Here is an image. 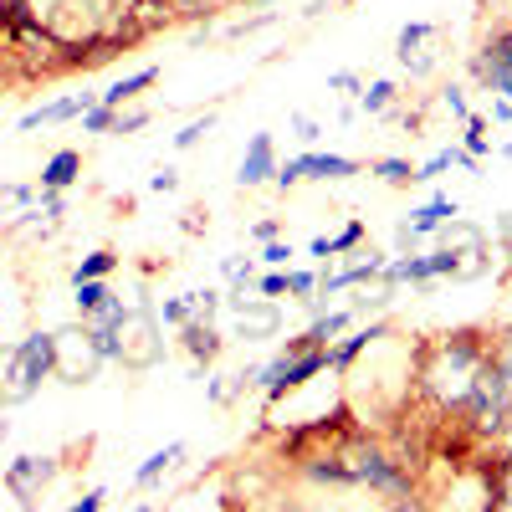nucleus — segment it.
<instances>
[{
    "label": "nucleus",
    "instance_id": "obj_33",
    "mask_svg": "<svg viewBox=\"0 0 512 512\" xmlns=\"http://www.w3.org/2000/svg\"><path fill=\"white\" fill-rule=\"evenodd\" d=\"M67 512H103V492H88V497H82V502H72Z\"/></svg>",
    "mask_w": 512,
    "mask_h": 512
},
{
    "label": "nucleus",
    "instance_id": "obj_17",
    "mask_svg": "<svg viewBox=\"0 0 512 512\" xmlns=\"http://www.w3.org/2000/svg\"><path fill=\"white\" fill-rule=\"evenodd\" d=\"M103 303H113L103 282H77V313H82V318H88V313H98Z\"/></svg>",
    "mask_w": 512,
    "mask_h": 512
},
{
    "label": "nucleus",
    "instance_id": "obj_19",
    "mask_svg": "<svg viewBox=\"0 0 512 512\" xmlns=\"http://www.w3.org/2000/svg\"><path fill=\"white\" fill-rule=\"evenodd\" d=\"M364 241V226L354 221L344 236H333V241H313V256H338V251H349V246H359Z\"/></svg>",
    "mask_w": 512,
    "mask_h": 512
},
{
    "label": "nucleus",
    "instance_id": "obj_11",
    "mask_svg": "<svg viewBox=\"0 0 512 512\" xmlns=\"http://www.w3.org/2000/svg\"><path fill=\"white\" fill-rule=\"evenodd\" d=\"M185 349H190L195 359H205V364H210V359L221 354V333L210 328L205 318H200V323H185Z\"/></svg>",
    "mask_w": 512,
    "mask_h": 512
},
{
    "label": "nucleus",
    "instance_id": "obj_2",
    "mask_svg": "<svg viewBox=\"0 0 512 512\" xmlns=\"http://www.w3.org/2000/svg\"><path fill=\"white\" fill-rule=\"evenodd\" d=\"M359 175V164L344 159V154H303V159H287L277 169V185L292 190V185H303V180H349Z\"/></svg>",
    "mask_w": 512,
    "mask_h": 512
},
{
    "label": "nucleus",
    "instance_id": "obj_24",
    "mask_svg": "<svg viewBox=\"0 0 512 512\" xmlns=\"http://www.w3.org/2000/svg\"><path fill=\"white\" fill-rule=\"evenodd\" d=\"M205 134H210V118H200V123H190V128H185V134H175V149H195V144H200Z\"/></svg>",
    "mask_w": 512,
    "mask_h": 512
},
{
    "label": "nucleus",
    "instance_id": "obj_20",
    "mask_svg": "<svg viewBox=\"0 0 512 512\" xmlns=\"http://www.w3.org/2000/svg\"><path fill=\"white\" fill-rule=\"evenodd\" d=\"M374 175H379L384 185H410V180H415V169H410L405 159H379V164H374Z\"/></svg>",
    "mask_w": 512,
    "mask_h": 512
},
{
    "label": "nucleus",
    "instance_id": "obj_4",
    "mask_svg": "<svg viewBox=\"0 0 512 512\" xmlns=\"http://www.w3.org/2000/svg\"><path fill=\"white\" fill-rule=\"evenodd\" d=\"M272 175H277L272 134H251V144H246V159H241V169H236V180L251 190V185H262V180H272Z\"/></svg>",
    "mask_w": 512,
    "mask_h": 512
},
{
    "label": "nucleus",
    "instance_id": "obj_18",
    "mask_svg": "<svg viewBox=\"0 0 512 512\" xmlns=\"http://www.w3.org/2000/svg\"><path fill=\"white\" fill-rule=\"evenodd\" d=\"M379 333H384V328H364V333H354V338H344V344H338V349H333L328 359H333V364H349L354 354H364V344H374V338H379Z\"/></svg>",
    "mask_w": 512,
    "mask_h": 512
},
{
    "label": "nucleus",
    "instance_id": "obj_38",
    "mask_svg": "<svg viewBox=\"0 0 512 512\" xmlns=\"http://www.w3.org/2000/svg\"><path fill=\"white\" fill-rule=\"evenodd\" d=\"M0 441H6V415H0Z\"/></svg>",
    "mask_w": 512,
    "mask_h": 512
},
{
    "label": "nucleus",
    "instance_id": "obj_14",
    "mask_svg": "<svg viewBox=\"0 0 512 512\" xmlns=\"http://www.w3.org/2000/svg\"><path fill=\"white\" fill-rule=\"evenodd\" d=\"M384 277L390 282H431V256H405V262L384 267Z\"/></svg>",
    "mask_w": 512,
    "mask_h": 512
},
{
    "label": "nucleus",
    "instance_id": "obj_6",
    "mask_svg": "<svg viewBox=\"0 0 512 512\" xmlns=\"http://www.w3.org/2000/svg\"><path fill=\"white\" fill-rule=\"evenodd\" d=\"M431 36H436V26H431V21H415V26H405V31H400V62H405L410 72H431V57L420 52Z\"/></svg>",
    "mask_w": 512,
    "mask_h": 512
},
{
    "label": "nucleus",
    "instance_id": "obj_32",
    "mask_svg": "<svg viewBox=\"0 0 512 512\" xmlns=\"http://www.w3.org/2000/svg\"><path fill=\"white\" fill-rule=\"evenodd\" d=\"M190 303H164V323H190Z\"/></svg>",
    "mask_w": 512,
    "mask_h": 512
},
{
    "label": "nucleus",
    "instance_id": "obj_37",
    "mask_svg": "<svg viewBox=\"0 0 512 512\" xmlns=\"http://www.w3.org/2000/svg\"><path fill=\"white\" fill-rule=\"evenodd\" d=\"M400 512H425V507H420V502H405V507H400Z\"/></svg>",
    "mask_w": 512,
    "mask_h": 512
},
{
    "label": "nucleus",
    "instance_id": "obj_35",
    "mask_svg": "<svg viewBox=\"0 0 512 512\" xmlns=\"http://www.w3.org/2000/svg\"><path fill=\"white\" fill-rule=\"evenodd\" d=\"M262 292H267V297H277V292H287V277H282V272H272V277H262Z\"/></svg>",
    "mask_w": 512,
    "mask_h": 512
},
{
    "label": "nucleus",
    "instance_id": "obj_7",
    "mask_svg": "<svg viewBox=\"0 0 512 512\" xmlns=\"http://www.w3.org/2000/svg\"><path fill=\"white\" fill-rule=\"evenodd\" d=\"M231 313L246 338H267L277 328V308H251V297H231Z\"/></svg>",
    "mask_w": 512,
    "mask_h": 512
},
{
    "label": "nucleus",
    "instance_id": "obj_29",
    "mask_svg": "<svg viewBox=\"0 0 512 512\" xmlns=\"http://www.w3.org/2000/svg\"><path fill=\"white\" fill-rule=\"evenodd\" d=\"M328 88H333V93H354V88H359V77H354V72H333V77H328Z\"/></svg>",
    "mask_w": 512,
    "mask_h": 512
},
{
    "label": "nucleus",
    "instance_id": "obj_5",
    "mask_svg": "<svg viewBox=\"0 0 512 512\" xmlns=\"http://www.w3.org/2000/svg\"><path fill=\"white\" fill-rule=\"evenodd\" d=\"M93 108V93H72V98H57V103H41L36 113L21 118V134H31V128L41 123H62V118H77V113H88Z\"/></svg>",
    "mask_w": 512,
    "mask_h": 512
},
{
    "label": "nucleus",
    "instance_id": "obj_30",
    "mask_svg": "<svg viewBox=\"0 0 512 512\" xmlns=\"http://www.w3.org/2000/svg\"><path fill=\"white\" fill-rule=\"evenodd\" d=\"M287 256H292V251H287L282 241H272V246L262 251V262H267V267H287Z\"/></svg>",
    "mask_w": 512,
    "mask_h": 512
},
{
    "label": "nucleus",
    "instance_id": "obj_25",
    "mask_svg": "<svg viewBox=\"0 0 512 512\" xmlns=\"http://www.w3.org/2000/svg\"><path fill=\"white\" fill-rule=\"evenodd\" d=\"M144 123H149V113H144V108H134V113H118V118H113V128H118V134H139Z\"/></svg>",
    "mask_w": 512,
    "mask_h": 512
},
{
    "label": "nucleus",
    "instance_id": "obj_13",
    "mask_svg": "<svg viewBox=\"0 0 512 512\" xmlns=\"http://www.w3.org/2000/svg\"><path fill=\"white\" fill-rule=\"evenodd\" d=\"M379 272H384V262H379V256H369V262H359V267H349V272L328 277V282H323V297H328V292H344V287H354V282H369V277H379Z\"/></svg>",
    "mask_w": 512,
    "mask_h": 512
},
{
    "label": "nucleus",
    "instance_id": "obj_28",
    "mask_svg": "<svg viewBox=\"0 0 512 512\" xmlns=\"http://www.w3.org/2000/svg\"><path fill=\"white\" fill-rule=\"evenodd\" d=\"M175 185H180V175H175V169H159V175L149 180V190H159V195H169Z\"/></svg>",
    "mask_w": 512,
    "mask_h": 512
},
{
    "label": "nucleus",
    "instance_id": "obj_16",
    "mask_svg": "<svg viewBox=\"0 0 512 512\" xmlns=\"http://www.w3.org/2000/svg\"><path fill=\"white\" fill-rule=\"evenodd\" d=\"M113 262H118L113 251H93L88 262H82V267L72 272V282H98V277H108V272H113Z\"/></svg>",
    "mask_w": 512,
    "mask_h": 512
},
{
    "label": "nucleus",
    "instance_id": "obj_12",
    "mask_svg": "<svg viewBox=\"0 0 512 512\" xmlns=\"http://www.w3.org/2000/svg\"><path fill=\"white\" fill-rule=\"evenodd\" d=\"M180 456H185V441H169L164 451H154V456H149V461L139 466V477H134V482H139V487H149V482H159V477L169 472V466H175V461H180Z\"/></svg>",
    "mask_w": 512,
    "mask_h": 512
},
{
    "label": "nucleus",
    "instance_id": "obj_3",
    "mask_svg": "<svg viewBox=\"0 0 512 512\" xmlns=\"http://www.w3.org/2000/svg\"><path fill=\"white\" fill-rule=\"evenodd\" d=\"M57 477V466H52V456H21V461H11V472H6V487L21 497V502H31L41 487H47Z\"/></svg>",
    "mask_w": 512,
    "mask_h": 512
},
{
    "label": "nucleus",
    "instance_id": "obj_15",
    "mask_svg": "<svg viewBox=\"0 0 512 512\" xmlns=\"http://www.w3.org/2000/svg\"><path fill=\"white\" fill-rule=\"evenodd\" d=\"M477 72H512V31L492 41V47H487V57L477 62Z\"/></svg>",
    "mask_w": 512,
    "mask_h": 512
},
{
    "label": "nucleus",
    "instance_id": "obj_31",
    "mask_svg": "<svg viewBox=\"0 0 512 512\" xmlns=\"http://www.w3.org/2000/svg\"><path fill=\"white\" fill-rule=\"evenodd\" d=\"M292 128H297V139H303V144H313V139H318V123H313V118H303V113L292 118Z\"/></svg>",
    "mask_w": 512,
    "mask_h": 512
},
{
    "label": "nucleus",
    "instance_id": "obj_21",
    "mask_svg": "<svg viewBox=\"0 0 512 512\" xmlns=\"http://www.w3.org/2000/svg\"><path fill=\"white\" fill-rule=\"evenodd\" d=\"M369 113H384V108H390L395 103V82H369V88H364V98H359Z\"/></svg>",
    "mask_w": 512,
    "mask_h": 512
},
{
    "label": "nucleus",
    "instance_id": "obj_26",
    "mask_svg": "<svg viewBox=\"0 0 512 512\" xmlns=\"http://www.w3.org/2000/svg\"><path fill=\"white\" fill-rule=\"evenodd\" d=\"M482 82L492 93H502V103H512V72H482Z\"/></svg>",
    "mask_w": 512,
    "mask_h": 512
},
{
    "label": "nucleus",
    "instance_id": "obj_36",
    "mask_svg": "<svg viewBox=\"0 0 512 512\" xmlns=\"http://www.w3.org/2000/svg\"><path fill=\"white\" fill-rule=\"evenodd\" d=\"M492 113H497L502 123H512V103H492Z\"/></svg>",
    "mask_w": 512,
    "mask_h": 512
},
{
    "label": "nucleus",
    "instance_id": "obj_9",
    "mask_svg": "<svg viewBox=\"0 0 512 512\" xmlns=\"http://www.w3.org/2000/svg\"><path fill=\"white\" fill-rule=\"evenodd\" d=\"M77 169H82V154L77 149H62V154L47 159V169H41V185H47V190H67L77 180Z\"/></svg>",
    "mask_w": 512,
    "mask_h": 512
},
{
    "label": "nucleus",
    "instance_id": "obj_34",
    "mask_svg": "<svg viewBox=\"0 0 512 512\" xmlns=\"http://www.w3.org/2000/svg\"><path fill=\"white\" fill-rule=\"evenodd\" d=\"M446 108H451L456 118H472V108H466V98H461V88H451V93H446Z\"/></svg>",
    "mask_w": 512,
    "mask_h": 512
},
{
    "label": "nucleus",
    "instance_id": "obj_22",
    "mask_svg": "<svg viewBox=\"0 0 512 512\" xmlns=\"http://www.w3.org/2000/svg\"><path fill=\"white\" fill-rule=\"evenodd\" d=\"M466 154H487V123L482 118H466Z\"/></svg>",
    "mask_w": 512,
    "mask_h": 512
},
{
    "label": "nucleus",
    "instance_id": "obj_27",
    "mask_svg": "<svg viewBox=\"0 0 512 512\" xmlns=\"http://www.w3.org/2000/svg\"><path fill=\"white\" fill-rule=\"evenodd\" d=\"M313 287H318V277H313V272H287V292L303 297V292H313Z\"/></svg>",
    "mask_w": 512,
    "mask_h": 512
},
{
    "label": "nucleus",
    "instance_id": "obj_10",
    "mask_svg": "<svg viewBox=\"0 0 512 512\" xmlns=\"http://www.w3.org/2000/svg\"><path fill=\"white\" fill-rule=\"evenodd\" d=\"M154 77H159V67H139L134 77H123V82H113V88L103 93V108H113V113H118V108H123L128 98H134V93H144V88H149Z\"/></svg>",
    "mask_w": 512,
    "mask_h": 512
},
{
    "label": "nucleus",
    "instance_id": "obj_8",
    "mask_svg": "<svg viewBox=\"0 0 512 512\" xmlns=\"http://www.w3.org/2000/svg\"><path fill=\"white\" fill-rule=\"evenodd\" d=\"M451 216H456V205H451V200H431L425 210H415V221L400 226V241H415V236H425V231H436V226H446Z\"/></svg>",
    "mask_w": 512,
    "mask_h": 512
},
{
    "label": "nucleus",
    "instance_id": "obj_1",
    "mask_svg": "<svg viewBox=\"0 0 512 512\" xmlns=\"http://www.w3.org/2000/svg\"><path fill=\"white\" fill-rule=\"evenodd\" d=\"M57 374V333H31L11 354V400H31V390Z\"/></svg>",
    "mask_w": 512,
    "mask_h": 512
},
{
    "label": "nucleus",
    "instance_id": "obj_23",
    "mask_svg": "<svg viewBox=\"0 0 512 512\" xmlns=\"http://www.w3.org/2000/svg\"><path fill=\"white\" fill-rule=\"evenodd\" d=\"M113 118H118V113L98 103V108H88V113H82V128H88V134H103V128H113Z\"/></svg>",
    "mask_w": 512,
    "mask_h": 512
}]
</instances>
